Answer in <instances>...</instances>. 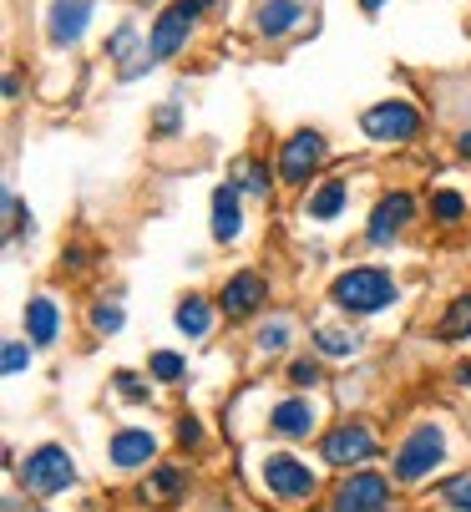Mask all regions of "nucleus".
<instances>
[{
  "label": "nucleus",
  "instance_id": "obj_1",
  "mask_svg": "<svg viewBox=\"0 0 471 512\" xmlns=\"http://www.w3.org/2000/svg\"><path fill=\"white\" fill-rule=\"evenodd\" d=\"M396 300H401V284H396V274H390L385 264H355V269L330 279V305L340 315H355V320L385 315Z\"/></svg>",
  "mask_w": 471,
  "mask_h": 512
},
{
  "label": "nucleus",
  "instance_id": "obj_2",
  "mask_svg": "<svg viewBox=\"0 0 471 512\" xmlns=\"http://www.w3.org/2000/svg\"><path fill=\"white\" fill-rule=\"evenodd\" d=\"M446 462H451V436H446V426H441V421H416L401 442H396V452H390V477L406 482V487H416V482H431V472H441Z\"/></svg>",
  "mask_w": 471,
  "mask_h": 512
},
{
  "label": "nucleus",
  "instance_id": "obj_3",
  "mask_svg": "<svg viewBox=\"0 0 471 512\" xmlns=\"http://www.w3.org/2000/svg\"><path fill=\"white\" fill-rule=\"evenodd\" d=\"M325 163H330V137L320 132V127H299V132H289L284 142H279V183L284 188H299V193H309L314 183H320V173H325Z\"/></svg>",
  "mask_w": 471,
  "mask_h": 512
},
{
  "label": "nucleus",
  "instance_id": "obj_4",
  "mask_svg": "<svg viewBox=\"0 0 471 512\" xmlns=\"http://www.w3.org/2000/svg\"><path fill=\"white\" fill-rule=\"evenodd\" d=\"M426 132V112L406 97H380L360 112V137H370L375 148H406Z\"/></svg>",
  "mask_w": 471,
  "mask_h": 512
},
{
  "label": "nucleus",
  "instance_id": "obj_5",
  "mask_svg": "<svg viewBox=\"0 0 471 512\" xmlns=\"http://www.w3.org/2000/svg\"><path fill=\"white\" fill-rule=\"evenodd\" d=\"M259 482H264V492H269L274 502H284V507H304V502L320 497V477H314V467H309L304 457H294V452H269V457H259Z\"/></svg>",
  "mask_w": 471,
  "mask_h": 512
},
{
  "label": "nucleus",
  "instance_id": "obj_6",
  "mask_svg": "<svg viewBox=\"0 0 471 512\" xmlns=\"http://www.w3.org/2000/svg\"><path fill=\"white\" fill-rule=\"evenodd\" d=\"M16 477H21V487L31 497H56V492H66L76 482V462H71V452L61 442H41V447H31L16 462Z\"/></svg>",
  "mask_w": 471,
  "mask_h": 512
},
{
  "label": "nucleus",
  "instance_id": "obj_7",
  "mask_svg": "<svg viewBox=\"0 0 471 512\" xmlns=\"http://www.w3.org/2000/svg\"><path fill=\"white\" fill-rule=\"evenodd\" d=\"M380 442H375V426L350 416V421H335L325 436H320V462L335 467V472H355L365 462H375Z\"/></svg>",
  "mask_w": 471,
  "mask_h": 512
},
{
  "label": "nucleus",
  "instance_id": "obj_8",
  "mask_svg": "<svg viewBox=\"0 0 471 512\" xmlns=\"http://www.w3.org/2000/svg\"><path fill=\"white\" fill-rule=\"evenodd\" d=\"M198 21H203L198 0H173V6L157 11L152 26H147V51H152V61L163 66V61H173L178 51H188V41L198 36Z\"/></svg>",
  "mask_w": 471,
  "mask_h": 512
},
{
  "label": "nucleus",
  "instance_id": "obj_9",
  "mask_svg": "<svg viewBox=\"0 0 471 512\" xmlns=\"http://www.w3.org/2000/svg\"><path fill=\"white\" fill-rule=\"evenodd\" d=\"M421 218V203H416V193H406V188H390V193H380L375 198V208H370V218H365V244L370 249H390L411 224Z\"/></svg>",
  "mask_w": 471,
  "mask_h": 512
},
{
  "label": "nucleus",
  "instance_id": "obj_10",
  "mask_svg": "<svg viewBox=\"0 0 471 512\" xmlns=\"http://www.w3.org/2000/svg\"><path fill=\"white\" fill-rule=\"evenodd\" d=\"M92 21H97V0H46V16H41L46 46L51 51H76L87 41Z\"/></svg>",
  "mask_w": 471,
  "mask_h": 512
},
{
  "label": "nucleus",
  "instance_id": "obj_11",
  "mask_svg": "<svg viewBox=\"0 0 471 512\" xmlns=\"http://www.w3.org/2000/svg\"><path fill=\"white\" fill-rule=\"evenodd\" d=\"M385 507H390V477L370 467L345 472L330 492V512H385Z\"/></svg>",
  "mask_w": 471,
  "mask_h": 512
},
{
  "label": "nucleus",
  "instance_id": "obj_12",
  "mask_svg": "<svg viewBox=\"0 0 471 512\" xmlns=\"http://www.w3.org/2000/svg\"><path fill=\"white\" fill-rule=\"evenodd\" d=\"M304 26H309V0H254V36L259 41L284 46V41L304 36Z\"/></svg>",
  "mask_w": 471,
  "mask_h": 512
},
{
  "label": "nucleus",
  "instance_id": "obj_13",
  "mask_svg": "<svg viewBox=\"0 0 471 512\" xmlns=\"http://www.w3.org/2000/svg\"><path fill=\"white\" fill-rule=\"evenodd\" d=\"M218 310L228 315V320H254V315H264V305H269V279L259 274V269H233L223 284H218Z\"/></svg>",
  "mask_w": 471,
  "mask_h": 512
},
{
  "label": "nucleus",
  "instance_id": "obj_14",
  "mask_svg": "<svg viewBox=\"0 0 471 512\" xmlns=\"http://www.w3.org/2000/svg\"><path fill=\"white\" fill-rule=\"evenodd\" d=\"M102 56L112 61L117 82H137V77H147V71L157 66V61H152V51H147V31H142L137 21H122V26L107 36Z\"/></svg>",
  "mask_w": 471,
  "mask_h": 512
},
{
  "label": "nucleus",
  "instance_id": "obj_15",
  "mask_svg": "<svg viewBox=\"0 0 471 512\" xmlns=\"http://www.w3.org/2000/svg\"><path fill=\"white\" fill-rule=\"evenodd\" d=\"M269 431L284 436V442H309L314 431H320V406H314V396H284L269 406Z\"/></svg>",
  "mask_w": 471,
  "mask_h": 512
},
{
  "label": "nucleus",
  "instance_id": "obj_16",
  "mask_svg": "<svg viewBox=\"0 0 471 512\" xmlns=\"http://www.w3.org/2000/svg\"><path fill=\"white\" fill-rule=\"evenodd\" d=\"M208 234H213V244H239L244 239V193H239V183H218L213 188Z\"/></svg>",
  "mask_w": 471,
  "mask_h": 512
},
{
  "label": "nucleus",
  "instance_id": "obj_17",
  "mask_svg": "<svg viewBox=\"0 0 471 512\" xmlns=\"http://www.w3.org/2000/svg\"><path fill=\"white\" fill-rule=\"evenodd\" d=\"M107 457H112V467L137 472V467H147L157 457V436L147 426H117L112 442H107Z\"/></svg>",
  "mask_w": 471,
  "mask_h": 512
},
{
  "label": "nucleus",
  "instance_id": "obj_18",
  "mask_svg": "<svg viewBox=\"0 0 471 512\" xmlns=\"http://www.w3.org/2000/svg\"><path fill=\"white\" fill-rule=\"evenodd\" d=\"M345 208H350V183L345 178H320L309 193H304V218L309 224H335V218H345Z\"/></svg>",
  "mask_w": 471,
  "mask_h": 512
},
{
  "label": "nucleus",
  "instance_id": "obj_19",
  "mask_svg": "<svg viewBox=\"0 0 471 512\" xmlns=\"http://www.w3.org/2000/svg\"><path fill=\"white\" fill-rule=\"evenodd\" d=\"M218 315H223V310H218V300L198 295V289L173 305V325H178V335H183V340H208V335H213V325H218Z\"/></svg>",
  "mask_w": 471,
  "mask_h": 512
},
{
  "label": "nucleus",
  "instance_id": "obj_20",
  "mask_svg": "<svg viewBox=\"0 0 471 512\" xmlns=\"http://www.w3.org/2000/svg\"><path fill=\"white\" fill-rule=\"evenodd\" d=\"M21 325H26V340H31L36 350H46V345L61 340V305H56L51 295H31L26 310H21Z\"/></svg>",
  "mask_w": 471,
  "mask_h": 512
},
{
  "label": "nucleus",
  "instance_id": "obj_21",
  "mask_svg": "<svg viewBox=\"0 0 471 512\" xmlns=\"http://www.w3.org/2000/svg\"><path fill=\"white\" fill-rule=\"evenodd\" d=\"M309 350L320 360H355L365 350V335L350 325H309Z\"/></svg>",
  "mask_w": 471,
  "mask_h": 512
},
{
  "label": "nucleus",
  "instance_id": "obj_22",
  "mask_svg": "<svg viewBox=\"0 0 471 512\" xmlns=\"http://www.w3.org/2000/svg\"><path fill=\"white\" fill-rule=\"evenodd\" d=\"M274 178H279V168H269V158H259V153L233 158V168H228V183H239V193L244 198H259V203H269Z\"/></svg>",
  "mask_w": 471,
  "mask_h": 512
},
{
  "label": "nucleus",
  "instance_id": "obj_23",
  "mask_svg": "<svg viewBox=\"0 0 471 512\" xmlns=\"http://www.w3.org/2000/svg\"><path fill=\"white\" fill-rule=\"evenodd\" d=\"M294 335H299L294 315H289V310H269V315H259V325H254V350H259V355H284V350L294 345Z\"/></svg>",
  "mask_w": 471,
  "mask_h": 512
},
{
  "label": "nucleus",
  "instance_id": "obj_24",
  "mask_svg": "<svg viewBox=\"0 0 471 512\" xmlns=\"http://www.w3.org/2000/svg\"><path fill=\"white\" fill-rule=\"evenodd\" d=\"M426 213H431L436 229H461L466 213H471V203H466V193H456V188H431V193H426Z\"/></svg>",
  "mask_w": 471,
  "mask_h": 512
},
{
  "label": "nucleus",
  "instance_id": "obj_25",
  "mask_svg": "<svg viewBox=\"0 0 471 512\" xmlns=\"http://www.w3.org/2000/svg\"><path fill=\"white\" fill-rule=\"evenodd\" d=\"M436 340H441V345H461V340H471V289L446 305V315L436 320Z\"/></svg>",
  "mask_w": 471,
  "mask_h": 512
},
{
  "label": "nucleus",
  "instance_id": "obj_26",
  "mask_svg": "<svg viewBox=\"0 0 471 512\" xmlns=\"http://www.w3.org/2000/svg\"><path fill=\"white\" fill-rule=\"evenodd\" d=\"M87 325H92V335H97V340L117 335V330L127 325V310H122V300H117V295H97V300H92V310H87Z\"/></svg>",
  "mask_w": 471,
  "mask_h": 512
},
{
  "label": "nucleus",
  "instance_id": "obj_27",
  "mask_svg": "<svg viewBox=\"0 0 471 512\" xmlns=\"http://www.w3.org/2000/svg\"><path fill=\"white\" fill-rule=\"evenodd\" d=\"M147 376L163 381V386H178V381H188V360L178 350H152L147 355Z\"/></svg>",
  "mask_w": 471,
  "mask_h": 512
},
{
  "label": "nucleus",
  "instance_id": "obj_28",
  "mask_svg": "<svg viewBox=\"0 0 471 512\" xmlns=\"http://www.w3.org/2000/svg\"><path fill=\"white\" fill-rule=\"evenodd\" d=\"M436 502L441 512H471V472H456L436 487Z\"/></svg>",
  "mask_w": 471,
  "mask_h": 512
},
{
  "label": "nucleus",
  "instance_id": "obj_29",
  "mask_svg": "<svg viewBox=\"0 0 471 512\" xmlns=\"http://www.w3.org/2000/svg\"><path fill=\"white\" fill-rule=\"evenodd\" d=\"M320 381H325V360L320 355H294L289 360V386L294 391H314Z\"/></svg>",
  "mask_w": 471,
  "mask_h": 512
},
{
  "label": "nucleus",
  "instance_id": "obj_30",
  "mask_svg": "<svg viewBox=\"0 0 471 512\" xmlns=\"http://www.w3.org/2000/svg\"><path fill=\"white\" fill-rule=\"evenodd\" d=\"M152 132H157V137H178V132H183V102H178V97L152 112Z\"/></svg>",
  "mask_w": 471,
  "mask_h": 512
},
{
  "label": "nucleus",
  "instance_id": "obj_31",
  "mask_svg": "<svg viewBox=\"0 0 471 512\" xmlns=\"http://www.w3.org/2000/svg\"><path fill=\"white\" fill-rule=\"evenodd\" d=\"M112 386H117V396H122L127 406H147V396H152V386H147L142 376H132V371H117Z\"/></svg>",
  "mask_w": 471,
  "mask_h": 512
},
{
  "label": "nucleus",
  "instance_id": "obj_32",
  "mask_svg": "<svg viewBox=\"0 0 471 512\" xmlns=\"http://www.w3.org/2000/svg\"><path fill=\"white\" fill-rule=\"evenodd\" d=\"M0 365H6V376L31 371V345L26 340H6V345H0Z\"/></svg>",
  "mask_w": 471,
  "mask_h": 512
},
{
  "label": "nucleus",
  "instance_id": "obj_33",
  "mask_svg": "<svg viewBox=\"0 0 471 512\" xmlns=\"http://www.w3.org/2000/svg\"><path fill=\"white\" fill-rule=\"evenodd\" d=\"M6 213H11V218H6V229H11V244H16L21 234H31V208H26V203H21L16 193H6Z\"/></svg>",
  "mask_w": 471,
  "mask_h": 512
},
{
  "label": "nucleus",
  "instance_id": "obj_34",
  "mask_svg": "<svg viewBox=\"0 0 471 512\" xmlns=\"http://www.w3.org/2000/svg\"><path fill=\"white\" fill-rule=\"evenodd\" d=\"M152 492H157V497H178V492H183V472H178V467H157V472H152Z\"/></svg>",
  "mask_w": 471,
  "mask_h": 512
},
{
  "label": "nucleus",
  "instance_id": "obj_35",
  "mask_svg": "<svg viewBox=\"0 0 471 512\" xmlns=\"http://www.w3.org/2000/svg\"><path fill=\"white\" fill-rule=\"evenodd\" d=\"M178 442H183V447H203V426H198V416H178Z\"/></svg>",
  "mask_w": 471,
  "mask_h": 512
},
{
  "label": "nucleus",
  "instance_id": "obj_36",
  "mask_svg": "<svg viewBox=\"0 0 471 512\" xmlns=\"http://www.w3.org/2000/svg\"><path fill=\"white\" fill-rule=\"evenodd\" d=\"M87 264H92V259H87V249H82V244H71V249L61 254V269H71V274H82Z\"/></svg>",
  "mask_w": 471,
  "mask_h": 512
},
{
  "label": "nucleus",
  "instance_id": "obj_37",
  "mask_svg": "<svg viewBox=\"0 0 471 512\" xmlns=\"http://www.w3.org/2000/svg\"><path fill=\"white\" fill-rule=\"evenodd\" d=\"M21 92H26V82H21V71L11 66L6 71V102H21Z\"/></svg>",
  "mask_w": 471,
  "mask_h": 512
},
{
  "label": "nucleus",
  "instance_id": "obj_38",
  "mask_svg": "<svg viewBox=\"0 0 471 512\" xmlns=\"http://www.w3.org/2000/svg\"><path fill=\"white\" fill-rule=\"evenodd\" d=\"M456 153H461V158H471V127H461V132H456Z\"/></svg>",
  "mask_w": 471,
  "mask_h": 512
},
{
  "label": "nucleus",
  "instance_id": "obj_39",
  "mask_svg": "<svg viewBox=\"0 0 471 512\" xmlns=\"http://www.w3.org/2000/svg\"><path fill=\"white\" fill-rule=\"evenodd\" d=\"M385 6H390V0H360V11H365V16H375V11H385Z\"/></svg>",
  "mask_w": 471,
  "mask_h": 512
},
{
  "label": "nucleus",
  "instance_id": "obj_40",
  "mask_svg": "<svg viewBox=\"0 0 471 512\" xmlns=\"http://www.w3.org/2000/svg\"><path fill=\"white\" fill-rule=\"evenodd\" d=\"M456 381H461V386L471 391V360H466V365H456Z\"/></svg>",
  "mask_w": 471,
  "mask_h": 512
},
{
  "label": "nucleus",
  "instance_id": "obj_41",
  "mask_svg": "<svg viewBox=\"0 0 471 512\" xmlns=\"http://www.w3.org/2000/svg\"><path fill=\"white\" fill-rule=\"evenodd\" d=\"M198 6H203V11H213V6H218V0H198Z\"/></svg>",
  "mask_w": 471,
  "mask_h": 512
},
{
  "label": "nucleus",
  "instance_id": "obj_42",
  "mask_svg": "<svg viewBox=\"0 0 471 512\" xmlns=\"http://www.w3.org/2000/svg\"><path fill=\"white\" fill-rule=\"evenodd\" d=\"M147 6H173V0H147Z\"/></svg>",
  "mask_w": 471,
  "mask_h": 512
},
{
  "label": "nucleus",
  "instance_id": "obj_43",
  "mask_svg": "<svg viewBox=\"0 0 471 512\" xmlns=\"http://www.w3.org/2000/svg\"><path fill=\"white\" fill-rule=\"evenodd\" d=\"M385 512H396V507H385Z\"/></svg>",
  "mask_w": 471,
  "mask_h": 512
}]
</instances>
